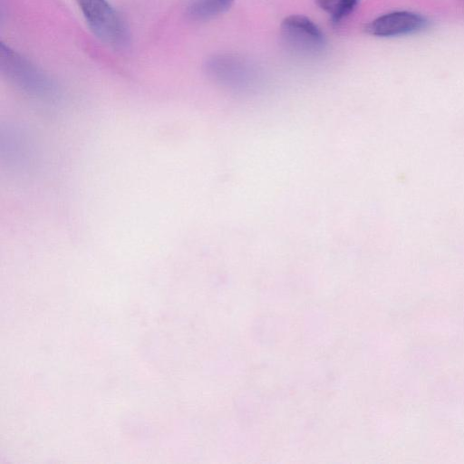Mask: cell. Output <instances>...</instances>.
Segmentation results:
<instances>
[{
    "mask_svg": "<svg viewBox=\"0 0 464 464\" xmlns=\"http://www.w3.org/2000/svg\"><path fill=\"white\" fill-rule=\"evenodd\" d=\"M281 36L287 49L302 56H316L326 46L323 31L304 15L285 17L281 24Z\"/></svg>",
    "mask_w": 464,
    "mask_h": 464,
    "instance_id": "4",
    "label": "cell"
},
{
    "mask_svg": "<svg viewBox=\"0 0 464 464\" xmlns=\"http://www.w3.org/2000/svg\"><path fill=\"white\" fill-rule=\"evenodd\" d=\"M0 67L5 76L30 95L45 99L55 93L53 82L25 57L1 43Z\"/></svg>",
    "mask_w": 464,
    "mask_h": 464,
    "instance_id": "1",
    "label": "cell"
},
{
    "mask_svg": "<svg viewBox=\"0 0 464 464\" xmlns=\"http://www.w3.org/2000/svg\"><path fill=\"white\" fill-rule=\"evenodd\" d=\"M317 5L324 10V12L328 13L330 15L333 14L337 0H315Z\"/></svg>",
    "mask_w": 464,
    "mask_h": 464,
    "instance_id": "8",
    "label": "cell"
},
{
    "mask_svg": "<svg viewBox=\"0 0 464 464\" xmlns=\"http://www.w3.org/2000/svg\"><path fill=\"white\" fill-rule=\"evenodd\" d=\"M92 33L104 44L123 49L130 43L128 28L108 0H76Z\"/></svg>",
    "mask_w": 464,
    "mask_h": 464,
    "instance_id": "2",
    "label": "cell"
},
{
    "mask_svg": "<svg viewBox=\"0 0 464 464\" xmlns=\"http://www.w3.org/2000/svg\"><path fill=\"white\" fill-rule=\"evenodd\" d=\"M428 26V19L418 13L394 11L376 17L364 29L373 36L396 37L420 33Z\"/></svg>",
    "mask_w": 464,
    "mask_h": 464,
    "instance_id": "5",
    "label": "cell"
},
{
    "mask_svg": "<svg viewBox=\"0 0 464 464\" xmlns=\"http://www.w3.org/2000/svg\"><path fill=\"white\" fill-rule=\"evenodd\" d=\"M360 0H337L334 10L331 14L334 24H339L344 18L351 14L357 7Z\"/></svg>",
    "mask_w": 464,
    "mask_h": 464,
    "instance_id": "7",
    "label": "cell"
},
{
    "mask_svg": "<svg viewBox=\"0 0 464 464\" xmlns=\"http://www.w3.org/2000/svg\"><path fill=\"white\" fill-rule=\"evenodd\" d=\"M244 61L230 55H218L208 60L206 71L223 88L237 93H251L260 86L256 71Z\"/></svg>",
    "mask_w": 464,
    "mask_h": 464,
    "instance_id": "3",
    "label": "cell"
},
{
    "mask_svg": "<svg viewBox=\"0 0 464 464\" xmlns=\"http://www.w3.org/2000/svg\"><path fill=\"white\" fill-rule=\"evenodd\" d=\"M233 2L234 0H191L187 7V14L193 20H208L227 11Z\"/></svg>",
    "mask_w": 464,
    "mask_h": 464,
    "instance_id": "6",
    "label": "cell"
}]
</instances>
